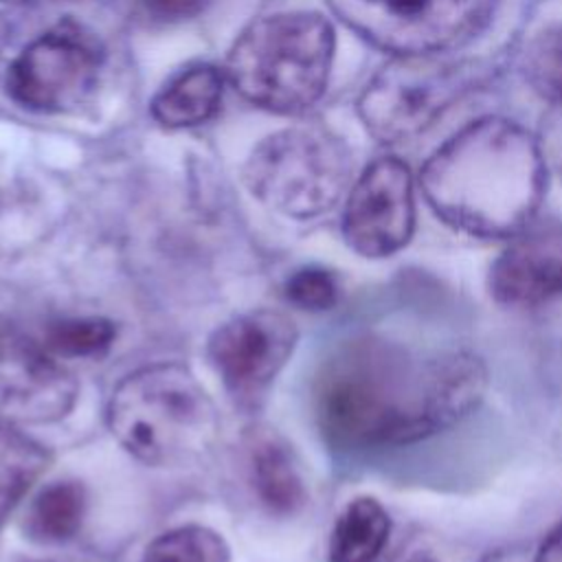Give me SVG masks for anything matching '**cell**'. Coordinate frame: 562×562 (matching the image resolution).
Returning a JSON list of instances; mask_svg holds the SVG:
<instances>
[{
  "instance_id": "cell-1",
  "label": "cell",
  "mask_w": 562,
  "mask_h": 562,
  "mask_svg": "<svg viewBox=\"0 0 562 562\" xmlns=\"http://www.w3.org/2000/svg\"><path fill=\"white\" fill-rule=\"evenodd\" d=\"M487 389V369L465 349L415 351L382 336L340 345L314 382L323 439L342 452L422 441L470 415Z\"/></svg>"
},
{
  "instance_id": "cell-2",
  "label": "cell",
  "mask_w": 562,
  "mask_h": 562,
  "mask_svg": "<svg viewBox=\"0 0 562 562\" xmlns=\"http://www.w3.org/2000/svg\"><path fill=\"white\" fill-rule=\"evenodd\" d=\"M435 215L481 239H512L544 198L547 169L536 138L514 121L487 116L448 138L419 173Z\"/></svg>"
},
{
  "instance_id": "cell-3",
  "label": "cell",
  "mask_w": 562,
  "mask_h": 562,
  "mask_svg": "<svg viewBox=\"0 0 562 562\" xmlns=\"http://www.w3.org/2000/svg\"><path fill=\"white\" fill-rule=\"evenodd\" d=\"M114 439L151 468H178L200 459L220 430L211 395L180 362L145 364L127 373L108 402Z\"/></svg>"
},
{
  "instance_id": "cell-4",
  "label": "cell",
  "mask_w": 562,
  "mask_h": 562,
  "mask_svg": "<svg viewBox=\"0 0 562 562\" xmlns=\"http://www.w3.org/2000/svg\"><path fill=\"white\" fill-rule=\"evenodd\" d=\"M334 29L314 11H288L250 22L235 40L226 70L237 92L274 114H299L325 92Z\"/></svg>"
},
{
  "instance_id": "cell-5",
  "label": "cell",
  "mask_w": 562,
  "mask_h": 562,
  "mask_svg": "<svg viewBox=\"0 0 562 562\" xmlns=\"http://www.w3.org/2000/svg\"><path fill=\"white\" fill-rule=\"evenodd\" d=\"M351 176V154L325 127H290L266 136L244 165L248 191L290 217L329 211Z\"/></svg>"
},
{
  "instance_id": "cell-6",
  "label": "cell",
  "mask_w": 562,
  "mask_h": 562,
  "mask_svg": "<svg viewBox=\"0 0 562 562\" xmlns=\"http://www.w3.org/2000/svg\"><path fill=\"white\" fill-rule=\"evenodd\" d=\"M476 81L470 61L432 55H393L367 83L358 114L380 143H402L430 127Z\"/></svg>"
},
{
  "instance_id": "cell-7",
  "label": "cell",
  "mask_w": 562,
  "mask_h": 562,
  "mask_svg": "<svg viewBox=\"0 0 562 562\" xmlns=\"http://www.w3.org/2000/svg\"><path fill=\"white\" fill-rule=\"evenodd\" d=\"M362 40L393 55H432L476 37L498 0H327Z\"/></svg>"
},
{
  "instance_id": "cell-8",
  "label": "cell",
  "mask_w": 562,
  "mask_h": 562,
  "mask_svg": "<svg viewBox=\"0 0 562 562\" xmlns=\"http://www.w3.org/2000/svg\"><path fill=\"white\" fill-rule=\"evenodd\" d=\"M101 48L81 29L64 24L31 42L7 72L15 103L35 112H66L81 105L97 86Z\"/></svg>"
},
{
  "instance_id": "cell-9",
  "label": "cell",
  "mask_w": 562,
  "mask_h": 562,
  "mask_svg": "<svg viewBox=\"0 0 562 562\" xmlns=\"http://www.w3.org/2000/svg\"><path fill=\"white\" fill-rule=\"evenodd\" d=\"M299 340L296 325L277 310H255L222 323L206 353L226 391L239 406H257Z\"/></svg>"
},
{
  "instance_id": "cell-10",
  "label": "cell",
  "mask_w": 562,
  "mask_h": 562,
  "mask_svg": "<svg viewBox=\"0 0 562 562\" xmlns=\"http://www.w3.org/2000/svg\"><path fill=\"white\" fill-rule=\"evenodd\" d=\"M415 231V193L408 167L397 158L373 160L351 187L342 213V235L351 250L369 259L400 252Z\"/></svg>"
},
{
  "instance_id": "cell-11",
  "label": "cell",
  "mask_w": 562,
  "mask_h": 562,
  "mask_svg": "<svg viewBox=\"0 0 562 562\" xmlns=\"http://www.w3.org/2000/svg\"><path fill=\"white\" fill-rule=\"evenodd\" d=\"M77 393L72 373L0 316V422H57L72 411Z\"/></svg>"
},
{
  "instance_id": "cell-12",
  "label": "cell",
  "mask_w": 562,
  "mask_h": 562,
  "mask_svg": "<svg viewBox=\"0 0 562 562\" xmlns=\"http://www.w3.org/2000/svg\"><path fill=\"white\" fill-rule=\"evenodd\" d=\"M487 288L496 303L536 307L562 296V224L531 222L494 259Z\"/></svg>"
},
{
  "instance_id": "cell-13",
  "label": "cell",
  "mask_w": 562,
  "mask_h": 562,
  "mask_svg": "<svg viewBox=\"0 0 562 562\" xmlns=\"http://www.w3.org/2000/svg\"><path fill=\"white\" fill-rule=\"evenodd\" d=\"M250 481L259 501L277 516H292L305 505L307 492L294 454L277 435H259L252 441Z\"/></svg>"
},
{
  "instance_id": "cell-14",
  "label": "cell",
  "mask_w": 562,
  "mask_h": 562,
  "mask_svg": "<svg viewBox=\"0 0 562 562\" xmlns=\"http://www.w3.org/2000/svg\"><path fill=\"white\" fill-rule=\"evenodd\" d=\"M222 101L217 68L198 64L173 77L151 101V116L169 130L193 127L209 121Z\"/></svg>"
},
{
  "instance_id": "cell-15",
  "label": "cell",
  "mask_w": 562,
  "mask_h": 562,
  "mask_svg": "<svg viewBox=\"0 0 562 562\" xmlns=\"http://www.w3.org/2000/svg\"><path fill=\"white\" fill-rule=\"evenodd\" d=\"M391 533L386 509L371 496H358L338 514L329 536V562H375Z\"/></svg>"
},
{
  "instance_id": "cell-16",
  "label": "cell",
  "mask_w": 562,
  "mask_h": 562,
  "mask_svg": "<svg viewBox=\"0 0 562 562\" xmlns=\"http://www.w3.org/2000/svg\"><path fill=\"white\" fill-rule=\"evenodd\" d=\"M50 457L35 439L0 422V527L24 492L46 470Z\"/></svg>"
},
{
  "instance_id": "cell-17",
  "label": "cell",
  "mask_w": 562,
  "mask_h": 562,
  "mask_svg": "<svg viewBox=\"0 0 562 562\" xmlns=\"http://www.w3.org/2000/svg\"><path fill=\"white\" fill-rule=\"evenodd\" d=\"M83 514V487L75 481H55L35 496L26 516V529L40 542H66L79 531Z\"/></svg>"
},
{
  "instance_id": "cell-18",
  "label": "cell",
  "mask_w": 562,
  "mask_h": 562,
  "mask_svg": "<svg viewBox=\"0 0 562 562\" xmlns=\"http://www.w3.org/2000/svg\"><path fill=\"white\" fill-rule=\"evenodd\" d=\"M140 562H231V551L217 531L184 525L158 536Z\"/></svg>"
},
{
  "instance_id": "cell-19",
  "label": "cell",
  "mask_w": 562,
  "mask_h": 562,
  "mask_svg": "<svg viewBox=\"0 0 562 562\" xmlns=\"http://www.w3.org/2000/svg\"><path fill=\"white\" fill-rule=\"evenodd\" d=\"M114 325L105 318H66L46 329V345L70 358H99L114 342Z\"/></svg>"
},
{
  "instance_id": "cell-20",
  "label": "cell",
  "mask_w": 562,
  "mask_h": 562,
  "mask_svg": "<svg viewBox=\"0 0 562 562\" xmlns=\"http://www.w3.org/2000/svg\"><path fill=\"white\" fill-rule=\"evenodd\" d=\"M529 83L549 99H562V24L542 29L525 53Z\"/></svg>"
},
{
  "instance_id": "cell-21",
  "label": "cell",
  "mask_w": 562,
  "mask_h": 562,
  "mask_svg": "<svg viewBox=\"0 0 562 562\" xmlns=\"http://www.w3.org/2000/svg\"><path fill=\"white\" fill-rule=\"evenodd\" d=\"M285 299L301 310L325 312L338 303L340 285L334 272L318 266H307L296 270L285 281Z\"/></svg>"
},
{
  "instance_id": "cell-22",
  "label": "cell",
  "mask_w": 562,
  "mask_h": 562,
  "mask_svg": "<svg viewBox=\"0 0 562 562\" xmlns=\"http://www.w3.org/2000/svg\"><path fill=\"white\" fill-rule=\"evenodd\" d=\"M206 0H140L145 11L151 18L165 20V22H176V20H187L195 13L202 11Z\"/></svg>"
},
{
  "instance_id": "cell-23",
  "label": "cell",
  "mask_w": 562,
  "mask_h": 562,
  "mask_svg": "<svg viewBox=\"0 0 562 562\" xmlns=\"http://www.w3.org/2000/svg\"><path fill=\"white\" fill-rule=\"evenodd\" d=\"M533 562H562V522L547 536Z\"/></svg>"
},
{
  "instance_id": "cell-24",
  "label": "cell",
  "mask_w": 562,
  "mask_h": 562,
  "mask_svg": "<svg viewBox=\"0 0 562 562\" xmlns=\"http://www.w3.org/2000/svg\"><path fill=\"white\" fill-rule=\"evenodd\" d=\"M0 2H11V4H35V2H48V0H0Z\"/></svg>"
},
{
  "instance_id": "cell-25",
  "label": "cell",
  "mask_w": 562,
  "mask_h": 562,
  "mask_svg": "<svg viewBox=\"0 0 562 562\" xmlns=\"http://www.w3.org/2000/svg\"><path fill=\"white\" fill-rule=\"evenodd\" d=\"M411 562H437V560H432V558H413Z\"/></svg>"
}]
</instances>
